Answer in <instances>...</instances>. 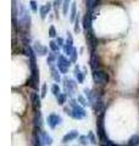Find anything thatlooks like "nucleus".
Masks as SVG:
<instances>
[{
	"mask_svg": "<svg viewBox=\"0 0 139 146\" xmlns=\"http://www.w3.org/2000/svg\"><path fill=\"white\" fill-rule=\"evenodd\" d=\"M65 112L71 118H73V119H83V118L87 116V112H86V110L83 108V106L73 99L70 100L68 107H65Z\"/></svg>",
	"mask_w": 139,
	"mask_h": 146,
	"instance_id": "1",
	"label": "nucleus"
},
{
	"mask_svg": "<svg viewBox=\"0 0 139 146\" xmlns=\"http://www.w3.org/2000/svg\"><path fill=\"white\" fill-rule=\"evenodd\" d=\"M104 117H105V113H104V111H101L98 116V119H96V129H98V136L101 141V144H106L109 141L108 136H106V133H105Z\"/></svg>",
	"mask_w": 139,
	"mask_h": 146,
	"instance_id": "2",
	"label": "nucleus"
},
{
	"mask_svg": "<svg viewBox=\"0 0 139 146\" xmlns=\"http://www.w3.org/2000/svg\"><path fill=\"white\" fill-rule=\"evenodd\" d=\"M93 80L99 85H105L109 82V76H108V73H105L104 71L98 68V70L93 71Z\"/></svg>",
	"mask_w": 139,
	"mask_h": 146,
	"instance_id": "3",
	"label": "nucleus"
},
{
	"mask_svg": "<svg viewBox=\"0 0 139 146\" xmlns=\"http://www.w3.org/2000/svg\"><path fill=\"white\" fill-rule=\"evenodd\" d=\"M71 66V60H67L65 55H59L57 61H56V67L57 70L62 73V74H66L68 73V68Z\"/></svg>",
	"mask_w": 139,
	"mask_h": 146,
	"instance_id": "4",
	"label": "nucleus"
},
{
	"mask_svg": "<svg viewBox=\"0 0 139 146\" xmlns=\"http://www.w3.org/2000/svg\"><path fill=\"white\" fill-rule=\"evenodd\" d=\"M46 123H48L49 128L55 129L57 125H60L62 123V118L59 115H56V113H50V115L48 116V118H46Z\"/></svg>",
	"mask_w": 139,
	"mask_h": 146,
	"instance_id": "5",
	"label": "nucleus"
},
{
	"mask_svg": "<svg viewBox=\"0 0 139 146\" xmlns=\"http://www.w3.org/2000/svg\"><path fill=\"white\" fill-rule=\"evenodd\" d=\"M73 49H75V48H73V38H72V34L68 32V33H67L66 43H65V46H63V52H65V55L70 57V55L72 54Z\"/></svg>",
	"mask_w": 139,
	"mask_h": 146,
	"instance_id": "6",
	"label": "nucleus"
},
{
	"mask_svg": "<svg viewBox=\"0 0 139 146\" xmlns=\"http://www.w3.org/2000/svg\"><path fill=\"white\" fill-rule=\"evenodd\" d=\"M34 131H37V130H34ZM37 133H38L39 139H40L41 144H43L44 146H50V145H53V138H51V136H50L48 133H46V131H44V130H38Z\"/></svg>",
	"mask_w": 139,
	"mask_h": 146,
	"instance_id": "7",
	"label": "nucleus"
},
{
	"mask_svg": "<svg viewBox=\"0 0 139 146\" xmlns=\"http://www.w3.org/2000/svg\"><path fill=\"white\" fill-rule=\"evenodd\" d=\"M33 50H34V52H35L37 55H39V56H46V55H48V52H49L48 48L44 46V45L41 44V43H39V42H35V43H34Z\"/></svg>",
	"mask_w": 139,
	"mask_h": 146,
	"instance_id": "8",
	"label": "nucleus"
},
{
	"mask_svg": "<svg viewBox=\"0 0 139 146\" xmlns=\"http://www.w3.org/2000/svg\"><path fill=\"white\" fill-rule=\"evenodd\" d=\"M63 88L66 94H72L77 88V83L72 79H65L63 80Z\"/></svg>",
	"mask_w": 139,
	"mask_h": 146,
	"instance_id": "9",
	"label": "nucleus"
},
{
	"mask_svg": "<svg viewBox=\"0 0 139 146\" xmlns=\"http://www.w3.org/2000/svg\"><path fill=\"white\" fill-rule=\"evenodd\" d=\"M33 125H34V130H41V125H43V118H41V113L40 111L34 112V118H33Z\"/></svg>",
	"mask_w": 139,
	"mask_h": 146,
	"instance_id": "10",
	"label": "nucleus"
},
{
	"mask_svg": "<svg viewBox=\"0 0 139 146\" xmlns=\"http://www.w3.org/2000/svg\"><path fill=\"white\" fill-rule=\"evenodd\" d=\"M77 138H80V134H78V131L77 130H71V131H68L67 134L63 135L62 143L63 144H67V143H70V141H73V140L77 139Z\"/></svg>",
	"mask_w": 139,
	"mask_h": 146,
	"instance_id": "11",
	"label": "nucleus"
},
{
	"mask_svg": "<svg viewBox=\"0 0 139 146\" xmlns=\"http://www.w3.org/2000/svg\"><path fill=\"white\" fill-rule=\"evenodd\" d=\"M40 96H39V94H37V93H33L32 94V107H33L34 110V112L37 111H40Z\"/></svg>",
	"mask_w": 139,
	"mask_h": 146,
	"instance_id": "12",
	"label": "nucleus"
},
{
	"mask_svg": "<svg viewBox=\"0 0 139 146\" xmlns=\"http://www.w3.org/2000/svg\"><path fill=\"white\" fill-rule=\"evenodd\" d=\"M50 10H51V4H50V3L45 4V5H41V6L39 7V13H40V17L44 20V18L46 17V15H49Z\"/></svg>",
	"mask_w": 139,
	"mask_h": 146,
	"instance_id": "13",
	"label": "nucleus"
},
{
	"mask_svg": "<svg viewBox=\"0 0 139 146\" xmlns=\"http://www.w3.org/2000/svg\"><path fill=\"white\" fill-rule=\"evenodd\" d=\"M73 73H75V77H76V79L78 80V83H83V82H84V73L82 72L80 66L75 67V71H73Z\"/></svg>",
	"mask_w": 139,
	"mask_h": 146,
	"instance_id": "14",
	"label": "nucleus"
},
{
	"mask_svg": "<svg viewBox=\"0 0 139 146\" xmlns=\"http://www.w3.org/2000/svg\"><path fill=\"white\" fill-rule=\"evenodd\" d=\"M84 94H86V98L88 100V102H89L90 105H94V102H96L95 101V95H94V93H93L90 89L86 88L84 89Z\"/></svg>",
	"mask_w": 139,
	"mask_h": 146,
	"instance_id": "15",
	"label": "nucleus"
},
{
	"mask_svg": "<svg viewBox=\"0 0 139 146\" xmlns=\"http://www.w3.org/2000/svg\"><path fill=\"white\" fill-rule=\"evenodd\" d=\"M77 4L76 3H72L71 4V9H70V20H71V22H75L76 21V18L78 16V13H77Z\"/></svg>",
	"mask_w": 139,
	"mask_h": 146,
	"instance_id": "16",
	"label": "nucleus"
},
{
	"mask_svg": "<svg viewBox=\"0 0 139 146\" xmlns=\"http://www.w3.org/2000/svg\"><path fill=\"white\" fill-rule=\"evenodd\" d=\"M57 57H59V54L51 51V52L49 54L48 58H46V62H48V65H49V66L55 65V63H56V61H57Z\"/></svg>",
	"mask_w": 139,
	"mask_h": 146,
	"instance_id": "17",
	"label": "nucleus"
},
{
	"mask_svg": "<svg viewBox=\"0 0 139 146\" xmlns=\"http://www.w3.org/2000/svg\"><path fill=\"white\" fill-rule=\"evenodd\" d=\"M50 70H51V77H53V79L59 83V82L61 80V77H60V73H61V72H60L57 70V67H55L54 65L50 66Z\"/></svg>",
	"mask_w": 139,
	"mask_h": 146,
	"instance_id": "18",
	"label": "nucleus"
},
{
	"mask_svg": "<svg viewBox=\"0 0 139 146\" xmlns=\"http://www.w3.org/2000/svg\"><path fill=\"white\" fill-rule=\"evenodd\" d=\"M99 0H86V6H87V11L93 12V10L96 7Z\"/></svg>",
	"mask_w": 139,
	"mask_h": 146,
	"instance_id": "19",
	"label": "nucleus"
},
{
	"mask_svg": "<svg viewBox=\"0 0 139 146\" xmlns=\"http://www.w3.org/2000/svg\"><path fill=\"white\" fill-rule=\"evenodd\" d=\"M138 145H139V135L136 134L128 140L127 145H124V146H138Z\"/></svg>",
	"mask_w": 139,
	"mask_h": 146,
	"instance_id": "20",
	"label": "nucleus"
},
{
	"mask_svg": "<svg viewBox=\"0 0 139 146\" xmlns=\"http://www.w3.org/2000/svg\"><path fill=\"white\" fill-rule=\"evenodd\" d=\"M71 0H63V3H62V13L65 16H67L68 15V9H71Z\"/></svg>",
	"mask_w": 139,
	"mask_h": 146,
	"instance_id": "21",
	"label": "nucleus"
},
{
	"mask_svg": "<svg viewBox=\"0 0 139 146\" xmlns=\"http://www.w3.org/2000/svg\"><path fill=\"white\" fill-rule=\"evenodd\" d=\"M90 67H92L93 71H94V70H98V57L95 56L94 52L92 54V57H90Z\"/></svg>",
	"mask_w": 139,
	"mask_h": 146,
	"instance_id": "22",
	"label": "nucleus"
},
{
	"mask_svg": "<svg viewBox=\"0 0 139 146\" xmlns=\"http://www.w3.org/2000/svg\"><path fill=\"white\" fill-rule=\"evenodd\" d=\"M78 141H80L81 145L87 146L88 144H89V138H88V135H80V138H78Z\"/></svg>",
	"mask_w": 139,
	"mask_h": 146,
	"instance_id": "23",
	"label": "nucleus"
},
{
	"mask_svg": "<svg viewBox=\"0 0 139 146\" xmlns=\"http://www.w3.org/2000/svg\"><path fill=\"white\" fill-rule=\"evenodd\" d=\"M49 48L51 49V51H54V52H59V50H60V46L57 45V43L54 42V40H50L49 42Z\"/></svg>",
	"mask_w": 139,
	"mask_h": 146,
	"instance_id": "24",
	"label": "nucleus"
},
{
	"mask_svg": "<svg viewBox=\"0 0 139 146\" xmlns=\"http://www.w3.org/2000/svg\"><path fill=\"white\" fill-rule=\"evenodd\" d=\"M51 93L55 95V96H59L60 94H61V91H60V86H59V84H53L51 85Z\"/></svg>",
	"mask_w": 139,
	"mask_h": 146,
	"instance_id": "25",
	"label": "nucleus"
},
{
	"mask_svg": "<svg viewBox=\"0 0 139 146\" xmlns=\"http://www.w3.org/2000/svg\"><path fill=\"white\" fill-rule=\"evenodd\" d=\"M56 99H57V105H60V106H62V105H63L65 102H66V94L61 93V94H60Z\"/></svg>",
	"mask_w": 139,
	"mask_h": 146,
	"instance_id": "26",
	"label": "nucleus"
},
{
	"mask_svg": "<svg viewBox=\"0 0 139 146\" xmlns=\"http://www.w3.org/2000/svg\"><path fill=\"white\" fill-rule=\"evenodd\" d=\"M77 101H78V104H80V105H82L83 107L87 106V105L89 104V102H88V100H86L82 96V95H78V96H77Z\"/></svg>",
	"mask_w": 139,
	"mask_h": 146,
	"instance_id": "27",
	"label": "nucleus"
},
{
	"mask_svg": "<svg viewBox=\"0 0 139 146\" xmlns=\"http://www.w3.org/2000/svg\"><path fill=\"white\" fill-rule=\"evenodd\" d=\"M77 50L76 49H73V51H72V54L70 55V60H71V62H76L77 61Z\"/></svg>",
	"mask_w": 139,
	"mask_h": 146,
	"instance_id": "28",
	"label": "nucleus"
},
{
	"mask_svg": "<svg viewBox=\"0 0 139 146\" xmlns=\"http://www.w3.org/2000/svg\"><path fill=\"white\" fill-rule=\"evenodd\" d=\"M49 35L51 36V38H55V36H56V29H55L54 26L49 27Z\"/></svg>",
	"mask_w": 139,
	"mask_h": 146,
	"instance_id": "29",
	"label": "nucleus"
},
{
	"mask_svg": "<svg viewBox=\"0 0 139 146\" xmlns=\"http://www.w3.org/2000/svg\"><path fill=\"white\" fill-rule=\"evenodd\" d=\"M29 5H31V9H32V11H33V12H37V11H38V6H37V1H34V0H31Z\"/></svg>",
	"mask_w": 139,
	"mask_h": 146,
	"instance_id": "30",
	"label": "nucleus"
},
{
	"mask_svg": "<svg viewBox=\"0 0 139 146\" xmlns=\"http://www.w3.org/2000/svg\"><path fill=\"white\" fill-rule=\"evenodd\" d=\"M73 23H75V32L78 33V32H80V16H77L76 21L73 22Z\"/></svg>",
	"mask_w": 139,
	"mask_h": 146,
	"instance_id": "31",
	"label": "nucleus"
},
{
	"mask_svg": "<svg viewBox=\"0 0 139 146\" xmlns=\"http://www.w3.org/2000/svg\"><path fill=\"white\" fill-rule=\"evenodd\" d=\"M56 43H57V45L60 48H63L65 46V43L66 42H63V39L61 38V36H59V38H56Z\"/></svg>",
	"mask_w": 139,
	"mask_h": 146,
	"instance_id": "32",
	"label": "nucleus"
},
{
	"mask_svg": "<svg viewBox=\"0 0 139 146\" xmlns=\"http://www.w3.org/2000/svg\"><path fill=\"white\" fill-rule=\"evenodd\" d=\"M88 138H89V141L92 144H96V140H95V136L93 133H88Z\"/></svg>",
	"mask_w": 139,
	"mask_h": 146,
	"instance_id": "33",
	"label": "nucleus"
},
{
	"mask_svg": "<svg viewBox=\"0 0 139 146\" xmlns=\"http://www.w3.org/2000/svg\"><path fill=\"white\" fill-rule=\"evenodd\" d=\"M46 95V84L41 85V98H45Z\"/></svg>",
	"mask_w": 139,
	"mask_h": 146,
	"instance_id": "34",
	"label": "nucleus"
}]
</instances>
